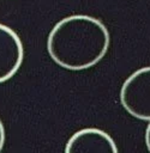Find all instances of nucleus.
Segmentation results:
<instances>
[{
    "instance_id": "nucleus-5",
    "label": "nucleus",
    "mask_w": 150,
    "mask_h": 153,
    "mask_svg": "<svg viewBox=\"0 0 150 153\" xmlns=\"http://www.w3.org/2000/svg\"><path fill=\"white\" fill-rule=\"evenodd\" d=\"M5 141H6V131H5V127L2 121L0 120V153L5 146Z\"/></svg>"
},
{
    "instance_id": "nucleus-4",
    "label": "nucleus",
    "mask_w": 150,
    "mask_h": 153,
    "mask_svg": "<svg viewBox=\"0 0 150 153\" xmlns=\"http://www.w3.org/2000/svg\"><path fill=\"white\" fill-rule=\"evenodd\" d=\"M24 48L18 33L0 23V84L10 80L20 68Z\"/></svg>"
},
{
    "instance_id": "nucleus-3",
    "label": "nucleus",
    "mask_w": 150,
    "mask_h": 153,
    "mask_svg": "<svg viewBox=\"0 0 150 153\" xmlns=\"http://www.w3.org/2000/svg\"><path fill=\"white\" fill-rule=\"evenodd\" d=\"M64 153H119L113 137L95 127L79 129L70 136Z\"/></svg>"
},
{
    "instance_id": "nucleus-2",
    "label": "nucleus",
    "mask_w": 150,
    "mask_h": 153,
    "mask_svg": "<svg viewBox=\"0 0 150 153\" xmlns=\"http://www.w3.org/2000/svg\"><path fill=\"white\" fill-rule=\"evenodd\" d=\"M120 103L131 116L150 122V66L127 76L120 88Z\"/></svg>"
},
{
    "instance_id": "nucleus-6",
    "label": "nucleus",
    "mask_w": 150,
    "mask_h": 153,
    "mask_svg": "<svg viewBox=\"0 0 150 153\" xmlns=\"http://www.w3.org/2000/svg\"><path fill=\"white\" fill-rule=\"evenodd\" d=\"M145 145H146V148L150 153V122H149L146 130H145Z\"/></svg>"
},
{
    "instance_id": "nucleus-1",
    "label": "nucleus",
    "mask_w": 150,
    "mask_h": 153,
    "mask_svg": "<svg viewBox=\"0 0 150 153\" xmlns=\"http://www.w3.org/2000/svg\"><path fill=\"white\" fill-rule=\"evenodd\" d=\"M109 44L110 35L107 26L88 14H72L60 19L47 37L50 59L68 71L94 67L104 57Z\"/></svg>"
}]
</instances>
